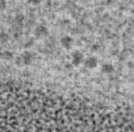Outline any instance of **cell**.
<instances>
[{
	"mask_svg": "<svg viewBox=\"0 0 134 132\" xmlns=\"http://www.w3.org/2000/svg\"><path fill=\"white\" fill-rule=\"evenodd\" d=\"M84 61H85V56L81 51L75 50V51H74L72 53L71 61L74 66H80L82 63H84Z\"/></svg>",
	"mask_w": 134,
	"mask_h": 132,
	"instance_id": "7a4b0ae2",
	"label": "cell"
},
{
	"mask_svg": "<svg viewBox=\"0 0 134 132\" xmlns=\"http://www.w3.org/2000/svg\"><path fill=\"white\" fill-rule=\"evenodd\" d=\"M7 6H8V4H7L6 0H0V11L6 9Z\"/></svg>",
	"mask_w": 134,
	"mask_h": 132,
	"instance_id": "30bf717a",
	"label": "cell"
},
{
	"mask_svg": "<svg viewBox=\"0 0 134 132\" xmlns=\"http://www.w3.org/2000/svg\"><path fill=\"white\" fill-rule=\"evenodd\" d=\"M35 60V54L30 50L24 51L17 60V64L19 66L22 65H30Z\"/></svg>",
	"mask_w": 134,
	"mask_h": 132,
	"instance_id": "6da1fadb",
	"label": "cell"
},
{
	"mask_svg": "<svg viewBox=\"0 0 134 132\" xmlns=\"http://www.w3.org/2000/svg\"><path fill=\"white\" fill-rule=\"evenodd\" d=\"M2 51H3V49H2V47H1V45H0V55H1Z\"/></svg>",
	"mask_w": 134,
	"mask_h": 132,
	"instance_id": "4fadbf2b",
	"label": "cell"
},
{
	"mask_svg": "<svg viewBox=\"0 0 134 132\" xmlns=\"http://www.w3.org/2000/svg\"><path fill=\"white\" fill-rule=\"evenodd\" d=\"M27 1H28L29 4L33 5V6H37L41 2V0H27Z\"/></svg>",
	"mask_w": 134,
	"mask_h": 132,
	"instance_id": "7c38bea8",
	"label": "cell"
},
{
	"mask_svg": "<svg viewBox=\"0 0 134 132\" xmlns=\"http://www.w3.org/2000/svg\"><path fill=\"white\" fill-rule=\"evenodd\" d=\"M34 39H30L29 41H27L26 42H25V45H24V47L25 48H30V47H32L33 46V44H34Z\"/></svg>",
	"mask_w": 134,
	"mask_h": 132,
	"instance_id": "9c48e42d",
	"label": "cell"
},
{
	"mask_svg": "<svg viewBox=\"0 0 134 132\" xmlns=\"http://www.w3.org/2000/svg\"><path fill=\"white\" fill-rule=\"evenodd\" d=\"M60 41H61V45L63 46V48L66 49V50L71 49L74 45V39L69 35L63 36Z\"/></svg>",
	"mask_w": 134,
	"mask_h": 132,
	"instance_id": "5b68a950",
	"label": "cell"
},
{
	"mask_svg": "<svg viewBox=\"0 0 134 132\" xmlns=\"http://www.w3.org/2000/svg\"><path fill=\"white\" fill-rule=\"evenodd\" d=\"M8 41H9V35L5 31L0 32V44L7 43Z\"/></svg>",
	"mask_w": 134,
	"mask_h": 132,
	"instance_id": "ba28073f",
	"label": "cell"
},
{
	"mask_svg": "<svg viewBox=\"0 0 134 132\" xmlns=\"http://www.w3.org/2000/svg\"><path fill=\"white\" fill-rule=\"evenodd\" d=\"M23 20H24V17L22 15H18L15 19V21L18 23V24H22Z\"/></svg>",
	"mask_w": 134,
	"mask_h": 132,
	"instance_id": "8fae6325",
	"label": "cell"
},
{
	"mask_svg": "<svg viewBox=\"0 0 134 132\" xmlns=\"http://www.w3.org/2000/svg\"><path fill=\"white\" fill-rule=\"evenodd\" d=\"M0 58L5 60V61H11L14 58V54L10 50H3L1 55H0Z\"/></svg>",
	"mask_w": 134,
	"mask_h": 132,
	"instance_id": "52a82bcc",
	"label": "cell"
},
{
	"mask_svg": "<svg viewBox=\"0 0 134 132\" xmlns=\"http://www.w3.org/2000/svg\"><path fill=\"white\" fill-rule=\"evenodd\" d=\"M115 70L114 68L113 64L110 62H106V63H103L102 66H101V72L105 74H110L112 73Z\"/></svg>",
	"mask_w": 134,
	"mask_h": 132,
	"instance_id": "8992f818",
	"label": "cell"
},
{
	"mask_svg": "<svg viewBox=\"0 0 134 132\" xmlns=\"http://www.w3.org/2000/svg\"><path fill=\"white\" fill-rule=\"evenodd\" d=\"M49 35V28L45 25H38L34 30V36L38 39H42Z\"/></svg>",
	"mask_w": 134,
	"mask_h": 132,
	"instance_id": "3957f363",
	"label": "cell"
},
{
	"mask_svg": "<svg viewBox=\"0 0 134 132\" xmlns=\"http://www.w3.org/2000/svg\"><path fill=\"white\" fill-rule=\"evenodd\" d=\"M85 67L88 70H94L97 67L98 65V60L96 56H89L87 58H85L84 61Z\"/></svg>",
	"mask_w": 134,
	"mask_h": 132,
	"instance_id": "277c9868",
	"label": "cell"
}]
</instances>
